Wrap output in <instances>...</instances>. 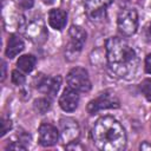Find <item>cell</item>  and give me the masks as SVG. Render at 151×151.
<instances>
[{
    "label": "cell",
    "mask_w": 151,
    "mask_h": 151,
    "mask_svg": "<svg viewBox=\"0 0 151 151\" xmlns=\"http://www.w3.org/2000/svg\"><path fill=\"white\" fill-rule=\"evenodd\" d=\"M12 127V122L11 119H7V118H2L1 120V136H5Z\"/></svg>",
    "instance_id": "ac0fdd59"
},
{
    "label": "cell",
    "mask_w": 151,
    "mask_h": 151,
    "mask_svg": "<svg viewBox=\"0 0 151 151\" xmlns=\"http://www.w3.org/2000/svg\"><path fill=\"white\" fill-rule=\"evenodd\" d=\"M87 13L91 17H97L98 14L103 13L105 8L112 2V0H81Z\"/></svg>",
    "instance_id": "7c38bea8"
},
{
    "label": "cell",
    "mask_w": 151,
    "mask_h": 151,
    "mask_svg": "<svg viewBox=\"0 0 151 151\" xmlns=\"http://www.w3.org/2000/svg\"><path fill=\"white\" fill-rule=\"evenodd\" d=\"M25 80H26V78H25V76L21 73V72H19L18 70H14L13 72H12V81L15 84V85H22L24 83H25Z\"/></svg>",
    "instance_id": "e0dca14e"
},
{
    "label": "cell",
    "mask_w": 151,
    "mask_h": 151,
    "mask_svg": "<svg viewBox=\"0 0 151 151\" xmlns=\"http://www.w3.org/2000/svg\"><path fill=\"white\" fill-rule=\"evenodd\" d=\"M117 26L122 34L124 35H132L136 33L138 28V14L133 8H125L123 9L117 19Z\"/></svg>",
    "instance_id": "5b68a950"
},
{
    "label": "cell",
    "mask_w": 151,
    "mask_h": 151,
    "mask_svg": "<svg viewBox=\"0 0 151 151\" xmlns=\"http://www.w3.org/2000/svg\"><path fill=\"white\" fill-rule=\"evenodd\" d=\"M7 150H18V151L21 150V151H24V150H26V146L22 145V142H13L7 146Z\"/></svg>",
    "instance_id": "d6986e66"
},
{
    "label": "cell",
    "mask_w": 151,
    "mask_h": 151,
    "mask_svg": "<svg viewBox=\"0 0 151 151\" xmlns=\"http://www.w3.org/2000/svg\"><path fill=\"white\" fill-rule=\"evenodd\" d=\"M119 106H120V101L118 97L114 94V92L105 91L87 104V112L90 114H94L98 111L106 109H118Z\"/></svg>",
    "instance_id": "277c9868"
},
{
    "label": "cell",
    "mask_w": 151,
    "mask_h": 151,
    "mask_svg": "<svg viewBox=\"0 0 151 151\" xmlns=\"http://www.w3.org/2000/svg\"><path fill=\"white\" fill-rule=\"evenodd\" d=\"M92 140L101 151H120L126 145V133L113 117L99 118L92 129Z\"/></svg>",
    "instance_id": "7a4b0ae2"
},
{
    "label": "cell",
    "mask_w": 151,
    "mask_h": 151,
    "mask_svg": "<svg viewBox=\"0 0 151 151\" xmlns=\"http://www.w3.org/2000/svg\"><path fill=\"white\" fill-rule=\"evenodd\" d=\"M139 90L142 94L146 98V100L151 101V78L144 79L139 85Z\"/></svg>",
    "instance_id": "2e32d148"
},
{
    "label": "cell",
    "mask_w": 151,
    "mask_h": 151,
    "mask_svg": "<svg viewBox=\"0 0 151 151\" xmlns=\"http://www.w3.org/2000/svg\"><path fill=\"white\" fill-rule=\"evenodd\" d=\"M37 64V59L34 55L32 54H24L21 57H19L18 61H17V66L20 71L25 72V73H29L33 71L34 66Z\"/></svg>",
    "instance_id": "5bb4252c"
},
{
    "label": "cell",
    "mask_w": 151,
    "mask_h": 151,
    "mask_svg": "<svg viewBox=\"0 0 151 151\" xmlns=\"http://www.w3.org/2000/svg\"><path fill=\"white\" fill-rule=\"evenodd\" d=\"M146 149L151 150V145H150V144H147L146 142H144V143L140 145V150H146Z\"/></svg>",
    "instance_id": "7402d4cb"
},
{
    "label": "cell",
    "mask_w": 151,
    "mask_h": 151,
    "mask_svg": "<svg viewBox=\"0 0 151 151\" xmlns=\"http://www.w3.org/2000/svg\"><path fill=\"white\" fill-rule=\"evenodd\" d=\"M33 107L38 113L44 114L51 109V101L47 98H38V99L34 100Z\"/></svg>",
    "instance_id": "9a60e30c"
},
{
    "label": "cell",
    "mask_w": 151,
    "mask_h": 151,
    "mask_svg": "<svg viewBox=\"0 0 151 151\" xmlns=\"http://www.w3.org/2000/svg\"><path fill=\"white\" fill-rule=\"evenodd\" d=\"M79 104V94L76 90L67 87L64 90L63 94L59 98V106L65 112H72L77 109Z\"/></svg>",
    "instance_id": "30bf717a"
},
{
    "label": "cell",
    "mask_w": 151,
    "mask_h": 151,
    "mask_svg": "<svg viewBox=\"0 0 151 151\" xmlns=\"http://www.w3.org/2000/svg\"><path fill=\"white\" fill-rule=\"evenodd\" d=\"M41 1H42L44 4H47V5H50V4H52L54 0H41Z\"/></svg>",
    "instance_id": "cb8c5ba5"
},
{
    "label": "cell",
    "mask_w": 151,
    "mask_h": 151,
    "mask_svg": "<svg viewBox=\"0 0 151 151\" xmlns=\"http://www.w3.org/2000/svg\"><path fill=\"white\" fill-rule=\"evenodd\" d=\"M68 35H70V42L67 46L68 53L70 52L78 53L83 48V46L86 41V32L80 26L72 25L68 31Z\"/></svg>",
    "instance_id": "52a82bcc"
},
{
    "label": "cell",
    "mask_w": 151,
    "mask_h": 151,
    "mask_svg": "<svg viewBox=\"0 0 151 151\" xmlns=\"http://www.w3.org/2000/svg\"><path fill=\"white\" fill-rule=\"evenodd\" d=\"M60 126V136L65 144H70L72 142H76V139L79 137V125L78 123L72 118H61L59 122Z\"/></svg>",
    "instance_id": "8992f818"
},
{
    "label": "cell",
    "mask_w": 151,
    "mask_h": 151,
    "mask_svg": "<svg viewBox=\"0 0 151 151\" xmlns=\"http://www.w3.org/2000/svg\"><path fill=\"white\" fill-rule=\"evenodd\" d=\"M25 45H24V41L20 37L15 35V34H12L9 35V39L7 41V47H6V57L9 58V59H13L14 57H17L22 50H24Z\"/></svg>",
    "instance_id": "4fadbf2b"
},
{
    "label": "cell",
    "mask_w": 151,
    "mask_h": 151,
    "mask_svg": "<svg viewBox=\"0 0 151 151\" xmlns=\"http://www.w3.org/2000/svg\"><path fill=\"white\" fill-rule=\"evenodd\" d=\"M60 132L57 130L55 126L44 123L39 127V144L42 146H53L59 140Z\"/></svg>",
    "instance_id": "ba28073f"
},
{
    "label": "cell",
    "mask_w": 151,
    "mask_h": 151,
    "mask_svg": "<svg viewBox=\"0 0 151 151\" xmlns=\"http://www.w3.org/2000/svg\"><path fill=\"white\" fill-rule=\"evenodd\" d=\"M67 22V13L60 8H53L48 13V24L52 28L61 31Z\"/></svg>",
    "instance_id": "8fae6325"
},
{
    "label": "cell",
    "mask_w": 151,
    "mask_h": 151,
    "mask_svg": "<svg viewBox=\"0 0 151 151\" xmlns=\"http://www.w3.org/2000/svg\"><path fill=\"white\" fill-rule=\"evenodd\" d=\"M6 77V64L2 63V77H1V80H4Z\"/></svg>",
    "instance_id": "603a6c76"
},
{
    "label": "cell",
    "mask_w": 151,
    "mask_h": 151,
    "mask_svg": "<svg viewBox=\"0 0 151 151\" xmlns=\"http://www.w3.org/2000/svg\"><path fill=\"white\" fill-rule=\"evenodd\" d=\"M149 31H150V33H151V22H150V27H149Z\"/></svg>",
    "instance_id": "d4e9b609"
},
{
    "label": "cell",
    "mask_w": 151,
    "mask_h": 151,
    "mask_svg": "<svg viewBox=\"0 0 151 151\" xmlns=\"http://www.w3.org/2000/svg\"><path fill=\"white\" fill-rule=\"evenodd\" d=\"M66 81L68 87L76 90L77 92H88L92 87L88 72L83 67L72 68L66 76Z\"/></svg>",
    "instance_id": "3957f363"
},
{
    "label": "cell",
    "mask_w": 151,
    "mask_h": 151,
    "mask_svg": "<svg viewBox=\"0 0 151 151\" xmlns=\"http://www.w3.org/2000/svg\"><path fill=\"white\" fill-rule=\"evenodd\" d=\"M106 58L111 71L119 78L131 79L138 68L136 51L122 38L112 37L106 41Z\"/></svg>",
    "instance_id": "6da1fadb"
},
{
    "label": "cell",
    "mask_w": 151,
    "mask_h": 151,
    "mask_svg": "<svg viewBox=\"0 0 151 151\" xmlns=\"http://www.w3.org/2000/svg\"><path fill=\"white\" fill-rule=\"evenodd\" d=\"M145 71L151 74V53L147 54V57L145 58Z\"/></svg>",
    "instance_id": "44dd1931"
},
{
    "label": "cell",
    "mask_w": 151,
    "mask_h": 151,
    "mask_svg": "<svg viewBox=\"0 0 151 151\" xmlns=\"http://www.w3.org/2000/svg\"><path fill=\"white\" fill-rule=\"evenodd\" d=\"M34 0H19V6L22 9H29L33 7Z\"/></svg>",
    "instance_id": "ffe728a7"
},
{
    "label": "cell",
    "mask_w": 151,
    "mask_h": 151,
    "mask_svg": "<svg viewBox=\"0 0 151 151\" xmlns=\"http://www.w3.org/2000/svg\"><path fill=\"white\" fill-rule=\"evenodd\" d=\"M60 85H61V77L60 76L50 78V77L40 74L37 87L39 88V91L46 93L47 96L55 97V94L58 93V91L60 88Z\"/></svg>",
    "instance_id": "9c48e42d"
}]
</instances>
